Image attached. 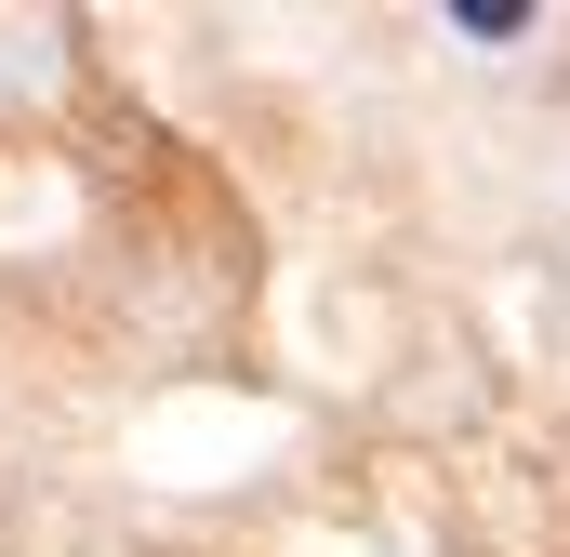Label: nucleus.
<instances>
[{
  "label": "nucleus",
  "mask_w": 570,
  "mask_h": 557,
  "mask_svg": "<svg viewBox=\"0 0 570 557\" xmlns=\"http://www.w3.org/2000/svg\"><path fill=\"white\" fill-rule=\"evenodd\" d=\"M451 27H464V40H518V27H531V0H451Z\"/></svg>",
  "instance_id": "obj_1"
}]
</instances>
